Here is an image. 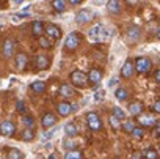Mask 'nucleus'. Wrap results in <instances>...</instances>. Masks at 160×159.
Instances as JSON below:
<instances>
[{"label": "nucleus", "mask_w": 160, "mask_h": 159, "mask_svg": "<svg viewBox=\"0 0 160 159\" xmlns=\"http://www.w3.org/2000/svg\"><path fill=\"white\" fill-rule=\"evenodd\" d=\"M152 135H154V137H160V121L155 123V126H154V129H152Z\"/></svg>", "instance_id": "nucleus-40"}, {"label": "nucleus", "mask_w": 160, "mask_h": 159, "mask_svg": "<svg viewBox=\"0 0 160 159\" xmlns=\"http://www.w3.org/2000/svg\"><path fill=\"white\" fill-rule=\"evenodd\" d=\"M71 112H72V104H69V103H60L58 104V114L61 117H68Z\"/></svg>", "instance_id": "nucleus-16"}, {"label": "nucleus", "mask_w": 160, "mask_h": 159, "mask_svg": "<svg viewBox=\"0 0 160 159\" xmlns=\"http://www.w3.org/2000/svg\"><path fill=\"white\" fill-rule=\"evenodd\" d=\"M52 7L55 8V11L63 13V11L66 10V2H63V0H53V2H52Z\"/></svg>", "instance_id": "nucleus-24"}, {"label": "nucleus", "mask_w": 160, "mask_h": 159, "mask_svg": "<svg viewBox=\"0 0 160 159\" xmlns=\"http://www.w3.org/2000/svg\"><path fill=\"white\" fill-rule=\"evenodd\" d=\"M71 82L75 87H85L88 82V77L83 71H74V72H71Z\"/></svg>", "instance_id": "nucleus-1"}, {"label": "nucleus", "mask_w": 160, "mask_h": 159, "mask_svg": "<svg viewBox=\"0 0 160 159\" xmlns=\"http://www.w3.org/2000/svg\"><path fill=\"white\" fill-rule=\"evenodd\" d=\"M16 109H18L21 114H25V112H27V107H25V104H24L22 101H18V103H16Z\"/></svg>", "instance_id": "nucleus-37"}, {"label": "nucleus", "mask_w": 160, "mask_h": 159, "mask_svg": "<svg viewBox=\"0 0 160 159\" xmlns=\"http://www.w3.org/2000/svg\"><path fill=\"white\" fill-rule=\"evenodd\" d=\"M122 126H124V129H126V131L132 132V131L135 129V121H132V120H124Z\"/></svg>", "instance_id": "nucleus-31"}, {"label": "nucleus", "mask_w": 160, "mask_h": 159, "mask_svg": "<svg viewBox=\"0 0 160 159\" xmlns=\"http://www.w3.org/2000/svg\"><path fill=\"white\" fill-rule=\"evenodd\" d=\"M49 159H58V157H57V154H50V156H49Z\"/></svg>", "instance_id": "nucleus-48"}, {"label": "nucleus", "mask_w": 160, "mask_h": 159, "mask_svg": "<svg viewBox=\"0 0 160 159\" xmlns=\"http://www.w3.org/2000/svg\"><path fill=\"white\" fill-rule=\"evenodd\" d=\"M78 44H80V36H78V33H75V32H71V33L66 36V40H64V46H66L68 50H74Z\"/></svg>", "instance_id": "nucleus-4"}, {"label": "nucleus", "mask_w": 160, "mask_h": 159, "mask_svg": "<svg viewBox=\"0 0 160 159\" xmlns=\"http://www.w3.org/2000/svg\"><path fill=\"white\" fill-rule=\"evenodd\" d=\"M14 132H16V126H14L13 121L5 120V121L0 123V134H2V135L8 137V135H13Z\"/></svg>", "instance_id": "nucleus-5"}, {"label": "nucleus", "mask_w": 160, "mask_h": 159, "mask_svg": "<svg viewBox=\"0 0 160 159\" xmlns=\"http://www.w3.org/2000/svg\"><path fill=\"white\" fill-rule=\"evenodd\" d=\"M32 32H33V35H35V36L41 38V36H42V33L46 32V27H44V24H42L41 21H35V22L32 24Z\"/></svg>", "instance_id": "nucleus-13"}, {"label": "nucleus", "mask_w": 160, "mask_h": 159, "mask_svg": "<svg viewBox=\"0 0 160 159\" xmlns=\"http://www.w3.org/2000/svg\"><path fill=\"white\" fill-rule=\"evenodd\" d=\"M60 95L68 99V98H72V96L75 95V90H74V87H71L69 84H63V85L60 87Z\"/></svg>", "instance_id": "nucleus-14"}, {"label": "nucleus", "mask_w": 160, "mask_h": 159, "mask_svg": "<svg viewBox=\"0 0 160 159\" xmlns=\"http://www.w3.org/2000/svg\"><path fill=\"white\" fill-rule=\"evenodd\" d=\"M143 112V104L141 103H132L129 106V114L130 115H141Z\"/></svg>", "instance_id": "nucleus-19"}, {"label": "nucleus", "mask_w": 160, "mask_h": 159, "mask_svg": "<svg viewBox=\"0 0 160 159\" xmlns=\"http://www.w3.org/2000/svg\"><path fill=\"white\" fill-rule=\"evenodd\" d=\"M144 159H158V153L154 148H148L144 150Z\"/></svg>", "instance_id": "nucleus-29"}, {"label": "nucleus", "mask_w": 160, "mask_h": 159, "mask_svg": "<svg viewBox=\"0 0 160 159\" xmlns=\"http://www.w3.org/2000/svg\"><path fill=\"white\" fill-rule=\"evenodd\" d=\"M0 8H2V5H0Z\"/></svg>", "instance_id": "nucleus-50"}, {"label": "nucleus", "mask_w": 160, "mask_h": 159, "mask_svg": "<svg viewBox=\"0 0 160 159\" xmlns=\"http://www.w3.org/2000/svg\"><path fill=\"white\" fill-rule=\"evenodd\" d=\"M22 139H24V140H32V139H33V131H32V129H25V131L22 132Z\"/></svg>", "instance_id": "nucleus-35"}, {"label": "nucleus", "mask_w": 160, "mask_h": 159, "mask_svg": "<svg viewBox=\"0 0 160 159\" xmlns=\"http://www.w3.org/2000/svg\"><path fill=\"white\" fill-rule=\"evenodd\" d=\"M104 30H105V27L104 25H94L93 29H90V32H88V36H90V40L91 41H102V33H104Z\"/></svg>", "instance_id": "nucleus-7"}, {"label": "nucleus", "mask_w": 160, "mask_h": 159, "mask_svg": "<svg viewBox=\"0 0 160 159\" xmlns=\"http://www.w3.org/2000/svg\"><path fill=\"white\" fill-rule=\"evenodd\" d=\"M144 135V131L141 129V128H137L135 126V129L132 131V137H135V139H141Z\"/></svg>", "instance_id": "nucleus-32"}, {"label": "nucleus", "mask_w": 160, "mask_h": 159, "mask_svg": "<svg viewBox=\"0 0 160 159\" xmlns=\"http://www.w3.org/2000/svg\"><path fill=\"white\" fill-rule=\"evenodd\" d=\"M107 7H108V11L113 13V14H118V13L121 11V3L116 2V0H112V2H108Z\"/></svg>", "instance_id": "nucleus-23"}, {"label": "nucleus", "mask_w": 160, "mask_h": 159, "mask_svg": "<svg viewBox=\"0 0 160 159\" xmlns=\"http://www.w3.org/2000/svg\"><path fill=\"white\" fill-rule=\"evenodd\" d=\"M93 19V11L90 8H82L77 14H75V22L78 24H83V22H88Z\"/></svg>", "instance_id": "nucleus-6"}, {"label": "nucleus", "mask_w": 160, "mask_h": 159, "mask_svg": "<svg viewBox=\"0 0 160 159\" xmlns=\"http://www.w3.org/2000/svg\"><path fill=\"white\" fill-rule=\"evenodd\" d=\"M88 81L93 82V84H99L102 81V71L99 69H91L90 74H88Z\"/></svg>", "instance_id": "nucleus-15"}, {"label": "nucleus", "mask_w": 160, "mask_h": 159, "mask_svg": "<svg viewBox=\"0 0 160 159\" xmlns=\"http://www.w3.org/2000/svg\"><path fill=\"white\" fill-rule=\"evenodd\" d=\"M55 123H57V118H55V115H53V114H46V115L42 117V120H41V125H42V128H44V129L53 128V126H55Z\"/></svg>", "instance_id": "nucleus-12"}, {"label": "nucleus", "mask_w": 160, "mask_h": 159, "mask_svg": "<svg viewBox=\"0 0 160 159\" xmlns=\"http://www.w3.org/2000/svg\"><path fill=\"white\" fill-rule=\"evenodd\" d=\"M24 125H25L28 129H33V126H35V120H33L32 117H24Z\"/></svg>", "instance_id": "nucleus-33"}, {"label": "nucleus", "mask_w": 160, "mask_h": 159, "mask_svg": "<svg viewBox=\"0 0 160 159\" xmlns=\"http://www.w3.org/2000/svg\"><path fill=\"white\" fill-rule=\"evenodd\" d=\"M64 159H83V154L80 153V151H77V150H72V151H68L66 153Z\"/></svg>", "instance_id": "nucleus-26"}, {"label": "nucleus", "mask_w": 160, "mask_h": 159, "mask_svg": "<svg viewBox=\"0 0 160 159\" xmlns=\"http://www.w3.org/2000/svg\"><path fill=\"white\" fill-rule=\"evenodd\" d=\"M69 3H71L72 7H74V5H80V3H82V0H71Z\"/></svg>", "instance_id": "nucleus-44"}, {"label": "nucleus", "mask_w": 160, "mask_h": 159, "mask_svg": "<svg viewBox=\"0 0 160 159\" xmlns=\"http://www.w3.org/2000/svg\"><path fill=\"white\" fill-rule=\"evenodd\" d=\"M104 98H105V93H104V90H99V92H96V93H94V101H96V103H99V101H104Z\"/></svg>", "instance_id": "nucleus-34"}, {"label": "nucleus", "mask_w": 160, "mask_h": 159, "mask_svg": "<svg viewBox=\"0 0 160 159\" xmlns=\"http://www.w3.org/2000/svg\"><path fill=\"white\" fill-rule=\"evenodd\" d=\"M113 117H116L118 120H126V110L121 107H113Z\"/></svg>", "instance_id": "nucleus-28"}, {"label": "nucleus", "mask_w": 160, "mask_h": 159, "mask_svg": "<svg viewBox=\"0 0 160 159\" xmlns=\"http://www.w3.org/2000/svg\"><path fill=\"white\" fill-rule=\"evenodd\" d=\"M127 38H129L130 41H137V40L140 38V29L135 27V25L129 27V29H127Z\"/></svg>", "instance_id": "nucleus-18"}, {"label": "nucleus", "mask_w": 160, "mask_h": 159, "mask_svg": "<svg viewBox=\"0 0 160 159\" xmlns=\"http://www.w3.org/2000/svg\"><path fill=\"white\" fill-rule=\"evenodd\" d=\"M132 159H141V154L140 153H133L132 154Z\"/></svg>", "instance_id": "nucleus-46"}, {"label": "nucleus", "mask_w": 160, "mask_h": 159, "mask_svg": "<svg viewBox=\"0 0 160 159\" xmlns=\"http://www.w3.org/2000/svg\"><path fill=\"white\" fill-rule=\"evenodd\" d=\"M133 71H135V61L126 60V63L121 66V74H122V77H130V76L133 74Z\"/></svg>", "instance_id": "nucleus-10"}, {"label": "nucleus", "mask_w": 160, "mask_h": 159, "mask_svg": "<svg viewBox=\"0 0 160 159\" xmlns=\"http://www.w3.org/2000/svg\"><path fill=\"white\" fill-rule=\"evenodd\" d=\"M155 81H157V82H160V69H157V71H155Z\"/></svg>", "instance_id": "nucleus-45"}, {"label": "nucleus", "mask_w": 160, "mask_h": 159, "mask_svg": "<svg viewBox=\"0 0 160 159\" xmlns=\"http://www.w3.org/2000/svg\"><path fill=\"white\" fill-rule=\"evenodd\" d=\"M8 159H24V154L18 148H11L8 151Z\"/></svg>", "instance_id": "nucleus-25"}, {"label": "nucleus", "mask_w": 160, "mask_h": 159, "mask_svg": "<svg viewBox=\"0 0 160 159\" xmlns=\"http://www.w3.org/2000/svg\"><path fill=\"white\" fill-rule=\"evenodd\" d=\"M21 19H22V16H21V14H13V16H11V21H13V22H16V24H18V22H21Z\"/></svg>", "instance_id": "nucleus-42"}, {"label": "nucleus", "mask_w": 160, "mask_h": 159, "mask_svg": "<svg viewBox=\"0 0 160 159\" xmlns=\"http://www.w3.org/2000/svg\"><path fill=\"white\" fill-rule=\"evenodd\" d=\"M140 123H141V126H155L157 120H154L151 115H141L140 117Z\"/></svg>", "instance_id": "nucleus-22"}, {"label": "nucleus", "mask_w": 160, "mask_h": 159, "mask_svg": "<svg viewBox=\"0 0 160 159\" xmlns=\"http://www.w3.org/2000/svg\"><path fill=\"white\" fill-rule=\"evenodd\" d=\"M16 68L19 69V71H24L25 68H27V65H28V57H27V54H18L16 55Z\"/></svg>", "instance_id": "nucleus-11"}, {"label": "nucleus", "mask_w": 160, "mask_h": 159, "mask_svg": "<svg viewBox=\"0 0 160 159\" xmlns=\"http://www.w3.org/2000/svg\"><path fill=\"white\" fill-rule=\"evenodd\" d=\"M118 84H119V79H118V77H113V79H110V81H108L107 87H108V88H113V87H116Z\"/></svg>", "instance_id": "nucleus-38"}, {"label": "nucleus", "mask_w": 160, "mask_h": 159, "mask_svg": "<svg viewBox=\"0 0 160 159\" xmlns=\"http://www.w3.org/2000/svg\"><path fill=\"white\" fill-rule=\"evenodd\" d=\"M87 123H88V128L91 131H99L102 128V123H101V117L96 114V112H88L87 114Z\"/></svg>", "instance_id": "nucleus-2"}, {"label": "nucleus", "mask_w": 160, "mask_h": 159, "mask_svg": "<svg viewBox=\"0 0 160 159\" xmlns=\"http://www.w3.org/2000/svg\"><path fill=\"white\" fill-rule=\"evenodd\" d=\"M75 110H78V104H72V112H75Z\"/></svg>", "instance_id": "nucleus-47"}, {"label": "nucleus", "mask_w": 160, "mask_h": 159, "mask_svg": "<svg viewBox=\"0 0 160 159\" xmlns=\"http://www.w3.org/2000/svg\"><path fill=\"white\" fill-rule=\"evenodd\" d=\"M35 65H36L38 69H46V68L49 66V58H47L46 55H38V57L35 58Z\"/></svg>", "instance_id": "nucleus-17"}, {"label": "nucleus", "mask_w": 160, "mask_h": 159, "mask_svg": "<svg viewBox=\"0 0 160 159\" xmlns=\"http://www.w3.org/2000/svg\"><path fill=\"white\" fill-rule=\"evenodd\" d=\"M58 129H60V128H53V129H50L49 132H46V134L42 135V139H44V140H47V139H52V137L55 135V132H57Z\"/></svg>", "instance_id": "nucleus-36"}, {"label": "nucleus", "mask_w": 160, "mask_h": 159, "mask_svg": "<svg viewBox=\"0 0 160 159\" xmlns=\"http://www.w3.org/2000/svg\"><path fill=\"white\" fill-rule=\"evenodd\" d=\"M110 126H112V128H115V129H116V128H119V120H118L116 117H113V115L110 117Z\"/></svg>", "instance_id": "nucleus-39"}, {"label": "nucleus", "mask_w": 160, "mask_h": 159, "mask_svg": "<svg viewBox=\"0 0 160 159\" xmlns=\"http://www.w3.org/2000/svg\"><path fill=\"white\" fill-rule=\"evenodd\" d=\"M151 66H152V63H151V60L146 58V57H138V58L135 60V69H137L138 72H141V74L148 72V71L151 69Z\"/></svg>", "instance_id": "nucleus-3"}, {"label": "nucleus", "mask_w": 160, "mask_h": 159, "mask_svg": "<svg viewBox=\"0 0 160 159\" xmlns=\"http://www.w3.org/2000/svg\"><path fill=\"white\" fill-rule=\"evenodd\" d=\"M77 132H78V129H77V126H75L74 123H66V125H64V134H66L68 137H74Z\"/></svg>", "instance_id": "nucleus-21"}, {"label": "nucleus", "mask_w": 160, "mask_h": 159, "mask_svg": "<svg viewBox=\"0 0 160 159\" xmlns=\"http://www.w3.org/2000/svg\"><path fill=\"white\" fill-rule=\"evenodd\" d=\"M46 33H47V38L49 40H58V38H61V30L57 25H53V24H49L46 27Z\"/></svg>", "instance_id": "nucleus-9"}, {"label": "nucleus", "mask_w": 160, "mask_h": 159, "mask_svg": "<svg viewBox=\"0 0 160 159\" xmlns=\"http://www.w3.org/2000/svg\"><path fill=\"white\" fill-rule=\"evenodd\" d=\"M39 44H41V47H44V49H49V47H52V40L41 36V38H39Z\"/></svg>", "instance_id": "nucleus-30"}, {"label": "nucleus", "mask_w": 160, "mask_h": 159, "mask_svg": "<svg viewBox=\"0 0 160 159\" xmlns=\"http://www.w3.org/2000/svg\"><path fill=\"white\" fill-rule=\"evenodd\" d=\"M157 38L160 40V27H158V30H157Z\"/></svg>", "instance_id": "nucleus-49"}, {"label": "nucleus", "mask_w": 160, "mask_h": 159, "mask_svg": "<svg viewBox=\"0 0 160 159\" xmlns=\"http://www.w3.org/2000/svg\"><path fill=\"white\" fill-rule=\"evenodd\" d=\"M152 109H154V112H155V114H160V99L154 104V107H152Z\"/></svg>", "instance_id": "nucleus-43"}, {"label": "nucleus", "mask_w": 160, "mask_h": 159, "mask_svg": "<svg viewBox=\"0 0 160 159\" xmlns=\"http://www.w3.org/2000/svg\"><path fill=\"white\" fill-rule=\"evenodd\" d=\"M30 88H32L35 93H42V92L46 90V84H44L42 81H35V82L30 84Z\"/></svg>", "instance_id": "nucleus-20"}, {"label": "nucleus", "mask_w": 160, "mask_h": 159, "mask_svg": "<svg viewBox=\"0 0 160 159\" xmlns=\"http://www.w3.org/2000/svg\"><path fill=\"white\" fill-rule=\"evenodd\" d=\"M63 145H64V148H68V150H74V142L72 140H69V139H66L64 142H63Z\"/></svg>", "instance_id": "nucleus-41"}, {"label": "nucleus", "mask_w": 160, "mask_h": 159, "mask_svg": "<svg viewBox=\"0 0 160 159\" xmlns=\"http://www.w3.org/2000/svg\"><path fill=\"white\" fill-rule=\"evenodd\" d=\"M115 96H116L118 101H126L127 96H129V93H127V90H124V88H118V90L115 92Z\"/></svg>", "instance_id": "nucleus-27"}, {"label": "nucleus", "mask_w": 160, "mask_h": 159, "mask_svg": "<svg viewBox=\"0 0 160 159\" xmlns=\"http://www.w3.org/2000/svg\"><path fill=\"white\" fill-rule=\"evenodd\" d=\"M14 47H16V41L11 40V38H7L5 43H3V55L8 57V58L13 57V54H14Z\"/></svg>", "instance_id": "nucleus-8"}]
</instances>
